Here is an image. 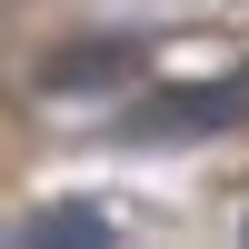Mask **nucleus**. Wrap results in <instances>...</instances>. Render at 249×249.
I'll return each mask as SVG.
<instances>
[{
	"label": "nucleus",
	"mask_w": 249,
	"mask_h": 249,
	"mask_svg": "<svg viewBox=\"0 0 249 249\" xmlns=\"http://www.w3.org/2000/svg\"><path fill=\"white\" fill-rule=\"evenodd\" d=\"M230 120H249V80H190V90H150L130 120H120V140H210L230 130Z\"/></svg>",
	"instance_id": "f257e3e1"
},
{
	"label": "nucleus",
	"mask_w": 249,
	"mask_h": 249,
	"mask_svg": "<svg viewBox=\"0 0 249 249\" xmlns=\"http://www.w3.org/2000/svg\"><path fill=\"white\" fill-rule=\"evenodd\" d=\"M140 70V40H90V50H60L40 70V90H110V80Z\"/></svg>",
	"instance_id": "f03ea898"
},
{
	"label": "nucleus",
	"mask_w": 249,
	"mask_h": 249,
	"mask_svg": "<svg viewBox=\"0 0 249 249\" xmlns=\"http://www.w3.org/2000/svg\"><path fill=\"white\" fill-rule=\"evenodd\" d=\"M30 239H70V249H100V239H110V219H100V210H40V219H30Z\"/></svg>",
	"instance_id": "7ed1b4c3"
}]
</instances>
